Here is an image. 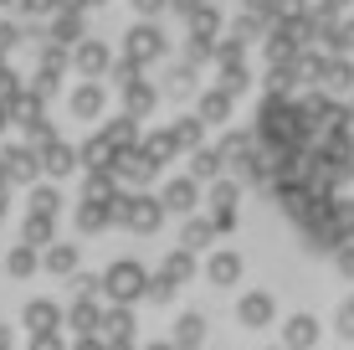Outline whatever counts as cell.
<instances>
[{"label":"cell","mask_w":354,"mask_h":350,"mask_svg":"<svg viewBox=\"0 0 354 350\" xmlns=\"http://www.w3.org/2000/svg\"><path fill=\"white\" fill-rule=\"evenodd\" d=\"M257 150L272 180V196L283 201L298 232H308L313 247H328L344 237L334 207V175L349 160L344 119L328 103H298L272 98L257 114Z\"/></svg>","instance_id":"obj_1"}]
</instances>
